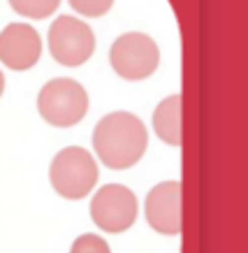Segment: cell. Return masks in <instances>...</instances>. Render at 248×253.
I'll return each instance as SVG.
<instances>
[{"instance_id": "7a4b0ae2", "label": "cell", "mask_w": 248, "mask_h": 253, "mask_svg": "<svg viewBox=\"0 0 248 253\" xmlns=\"http://www.w3.org/2000/svg\"><path fill=\"white\" fill-rule=\"evenodd\" d=\"M37 112L49 126L72 128L88 112V93L74 79L56 77L39 88Z\"/></svg>"}, {"instance_id": "4fadbf2b", "label": "cell", "mask_w": 248, "mask_h": 253, "mask_svg": "<svg viewBox=\"0 0 248 253\" xmlns=\"http://www.w3.org/2000/svg\"><path fill=\"white\" fill-rule=\"evenodd\" d=\"M5 91V75H2V70H0V95Z\"/></svg>"}, {"instance_id": "8fae6325", "label": "cell", "mask_w": 248, "mask_h": 253, "mask_svg": "<svg viewBox=\"0 0 248 253\" xmlns=\"http://www.w3.org/2000/svg\"><path fill=\"white\" fill-rule=\"evenodd\" d=\"M70 7L81 16H88V19H98V16L107 14L114 0H68Z\"/></svg>"}, {"instance_id": "8992f818", "label": "cell", "mask_w": 248, "mask_h": 253, "mask_svg": "<svg viewBox=\"0 0 248 253\" xmlns=\"http://www.w3.org/2000/svg\"><path fill=\"white\" fill-rule=\"evenodd\" d=\"M140 214L137 195L121 184H107L91 200V218L102 232H118L130 230Z\"/></svg>"}, {"instance_id": "3957f363", "label": "cell", "mask_w": 248, "mask_h": 253, "mask_svg": "<svg viewBox=\"0 0 248 253\" xmlns=\"http://www.w3.org/2000/svg\"><path fill=\"white\" fill-rule=\"evenodd\" d=\"M49 181L65 200H81L98 184V163L81 146H68L51 161Z\"/></svg>"}, {"instance_id": "52a82bcc", "label": "cell", "mask_w": 248, "mask_h": 253, "mask_svg": "<svg viewBox=\"0 0 248 253\" xmlns=\"http://www.w3.org/2000/svg\"><path fill=\"white\" fill-rule=\"evenodd\" d=\"M42 56V38L28 23H7L0 31V63L14 72L31 70Z\"/></svg>"}, {"instance_id": "ba28073f", "label": "cell", "mask_w": 248, "mask_h": 253, "mask_svg": "<svg viewBox=\"0 0 248 253\" xmlns=\"http://www.w3.org/2000/svg\"><path fill=\"white\" fill-rule=\"evenodd\" d=\"M181 195H183L181 181H163L148 191L144 214L155 232L160 235L181 232Z\"/></svg>"}, {"instance_id": "7c38bea8", "label": "cell", "mask_w": 248, "mask_h": 253, "mask_svg": "<svg viewBox=\"0 0 248 253\" xmlns=\"http://www.w3.org/2000/svg\"><path fill=\"white\" fill-rule=\"evenodd\" d=\"M70 253H111V251H109V244L100 235H81V237L74 239Z\"/></svg>"}, {"instance_id": "6da1fadb", "label": "cell", "mask_w": 248, "mask_h": 253, "mask_svg": "<svg viewBox=\"0 0 248 253\" xmlns=\"http://www.w3.org/2000/svg\"><path fill=\"white\" fill-rule=\"evenodd\" d=\"M148 146L146 126L130 112H111L93 128V149L109 169H128L142 161Z\"/></svg>"}, {"instance_id": "30bf717a", "label": "cell", "mask_w": 248, "mask_h": 253, "mask_svg": "<svg viewBox=\"0 0 248 253\" xmlns=\"http://www.w3.org/2000/svg\"><path fill=\"white\" fill-rule=\"evenodd\" d=\"M61 0H9V7L26 19H47L58 9Z\"/></svg>"}, {"instance_id": "277c9868", "label": "cell", "mask_w": 248, "mask_h": 253, "mask_svg": "<svg viewBox=\"0 0 248 253\" xmlns=\"http://www.w3.org/2000/svg\"><path fill=\"white\" fill-rule=\"evenodd\" d=\"M109 63L121 79L140 82L151 77L160 65V49L146 33H123L109 49Z\"/></svg>"}, {"instance_id": "9c48e42d", "label": "cell", "mask_w": 248, "mask_h": 253, "mask_svg": "<svg viewBox=\"0 0 248 253\" xmlns=\"http://www.w3.org/2000/svg\"><path fill=\"white\" fill-rule=\"evenodd\" d=\"M181 93L165 98L153 112V130L155 135L170 146H181Z\"/></svg>"}, {"instance_id": "5b68a950", "label": "cell", "mask_w": 248, "mask_h": 253, "mask_svg": "<svg viewBox=\"0 0 248 253\" xmlns=\"http://www.w3.org/2000/svg\"><path fill=\"white\" fill-rule=\"evenodd\" d=\"M49 54L65 68L84 65L95 51V33L77 16H58L47 35Z\"/></svg>"}]
</instances>
